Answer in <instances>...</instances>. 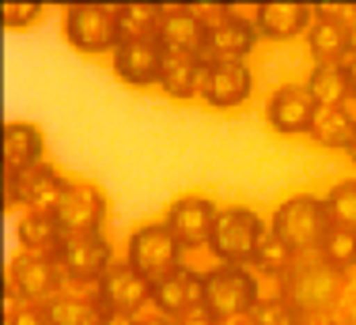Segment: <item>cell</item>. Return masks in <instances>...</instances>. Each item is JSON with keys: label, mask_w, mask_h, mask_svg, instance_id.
<instances>
[{"label": "cell", "mask_w": 356, "mask_h": 325, "mask_svg": "<svg viewBox=\"0 0 356 325\" xmlns=\"http://www.w3.org/2000/svg\"><path fill=\"white\" fill-rule=\"evenodd\" d=\"M303 88H307L311 99H315V106H341V102L353 95L349 76H345L341 65H315Z\"/></svg>", "instance_id": "26"}, {"label": "cell", "mask_w": 356, "mask_h": 325, "mask_svg": "<svg viewBox=\"0 0 356 325\" xmlns=\"http://www.w3.org/2000/svg\"><path fill=\"white\" fill-rule=\"evenodd\" d=\"M258 299H261L258 276H250L247 265H216V269L205 272V306L220 322L250 318Z\"/></svg>", "instance_id": "5"}, {"label": "cell", "mask_w": 356, "mask_h": 325, "mask_svg": "<svg viewBox=\"0 0 356 325\" xmlns=\"http://www.w3.org/2000/svg\"><path fill=\"white\" fill-rule=\"evenodd\" d=\"M307 136L315 144H322V148L349 151V144H353V136H356V125L349 122V114H345L341 106H318Z\"/></svg>", "instance_id": "25"}, {"label": "cell", "mask_w": 356, "mask_h": 325, "mask_svg": "<svg viewBox=\"0 0 356 325\" xmlns=\"http://www.w3.org/2000/svg\"><path fill=\"white\" fill-rule=\"evenodd\" d=\"M296 325H341L337 314H307V318H300Z\"/></svg>", "instance_id": "36"}, {"label": "cell", "mask_w": 356, "mask_h": 325, "mask_svg": "<svg viewBox=\"0 0 356 325\" xmlns=\"http://www.w3.org/2000/svg\"><path fill=\"white\" fill-rule=\"evenodd\" d=\"M49 325H103V306L95 295L83 292H61L49 303H42Z\"/></svg>", "instance_id": "24"}, {"label": "cell", "mask_w": 356, "mask_h": 325, "mask_svg": "<svg viewBox=\"0 0 356 325\" xmlns=\"http://www.w3.org/2000/svg\"><path fill=\"white\" fill-rule=\"evenodd\" d=\"M95 299L103 310H129L137 314L144 303H152V280H144L137 269H129L125 261H114L106 269V276L95 284Z\"/></svg>", "instance_id": "15"}, {"label": "cell", "mask_w": 356, "mask_h": 325, "mask_svg": "<svg viewBox=\"0 0 356 325\" xmlns=\"http://www.w3.org/2000/svg\"><path fill=\"white\" fill-rule=\"evenodd\" d=\"M216 216H220V208L209 197L186 193V197H178V201H171V208L163 212V224L171 227V235L182 246H209Z\"/></svg>", "instance_id": "12"}, {"label": "cell", "mask_w": 356, "mask_h": 325, "mask_svg": "<svg viewBox=\"0 0 356 325\" xmlns=\"http://www.w3.org/2000/svg\"><path fill=\"white\" fill-rule=\"evenodd\" d=\"M254 42H258V27L247 19H235V15H227L220 27L205 31V46H201V61L216 65V61H243V57L254 49Z\"/></svg>", "instance_id": "17"}, {"label": "cell", "mask_w": 356, "mask_h": 325, "mask_svg": "<svg viewBox=\"0 0 356 325\" xmlns=\"http://www.w3.org/2000/svg\"><path fill=\"white\" fill-rule=\"evenodd\" d=\"M8 288L23 299V303H49L54 295L65 292L69 276H65L57 253H27L23 250L19 258L8 265Z\"/></svg>", "instance_id": "7"}, {"label": "cell", "mask_w": 356, "mask_h": 325, "mask_svg": "<svg viewBox=\"0 0 356 325\" xmlns=\"http://www.w3.org/2000/svg\"><path fill=\"white\" fill-rule=\"evenodd\" d=\"M254 91V76L247 61H216V65H201V88L197 95L216 110H235L250 99Z\"/></svg>", "instance_id": "11"}, {"label": "cell", "mask_w": 356, "mask_h": 325, "mask_svg": "<svg viewBox=\"0 0 356 325\" xmlns=\"http://www.w3.org/2000/svg\"><path fill=\"white\" fill-rule=\"evenodd\" d=\"M266 235H269V227L261 224V216L254 208H247V204H227L216 216L209 250H213L216 265H250Z\"/></svg>", "instance_id": "3"}, {"label": "cell", "mask_w": 356, "mask_h": 325, "mask_svg": "<svg viewBox=\"0 0 356 325\" xmlns=\"http://www.w3.org/2000/svg\"><path fill=\"white\" fill-rule=\"evenodd\" d=\"M201 57L197 53H175L163 49V68H159V88L171 99H193L201 88Z\"/></svg>", "instance_id": "22"}, {"label": "cell", "mask_w": 356, "mask_h": 325, "mask_svg": "<svg viewBox=\"0 0 356 325\" xmlns=\"http://www.w3.org/2000/svg\"><path fill=\"white\" fill-rule=\"evenodd\" d=\"M315 99L307 95L303 83H284L277 88L266 102V122L273 133L281 136H303L311 133V122H315Z\"/></svg>", "instance_id": "14"}, {"label": "cell", "mask_w": 356, "mask_h": 325, "mask_svg": "<svg viewBox=\"0 0 356 325\" xmlns=\"http://www.w3.org/2000/svg\"><path fill=\"white\" fill-rule=\"evenodd\" d=\"M137 325H171V318H163V314H140Z\"/></svg>", "instance_id": "39"}, {"label": "cell", "mask_w": 356, "mask_h": 325, "mask_svg": "<svg viewBox=\"0 0 356 325\" xmlns=\"http://www.w3.org/2000/svg\"><path fill=\"white\" fill-rule=\"evenodd\" d=\"M250 265H258L261 272H273V276H284V272L296 265V253L288 250V246H284L277 235H266V238H261V246H258V253H254V261H250Z\"/></svg>", "instance_id": "30"}, {"label": "cell", "mask_w": 356, "mask_h": 325, "mask_svg": "<svg viewBox=\"0 0 356 325\" xmlns=\"http://www.w3.org/2000/svg\"><path fill=\"white\" fill-rule=\"evenodd\" d=\"M341 110L349 114V122L356 125V95H349V99H345V102H341Z\"/></svg>", "instance_id": "41"}, {"label": "cell", "mask_w": 356, "mask_h": 325, "mask_svg": "<svg viewBox=\"0 0 356 325\" xmlns=\"http://www.w3.org/2000/svg\"><path fill=\"white\" fill-rule=\"evenodd\" d=\"M307 49L315 57V65H341L345 53H353L349 46V27L341 15H318L307 27Z\"/></svg>", "instance_id": "21"}, {"label": "cell", "mask_w": 356, "mask_h": 325, "mask_svg": "<svg viewBox=\"0 0 356 325\" xmlns=\"http://www.w3.org/2000/svg\"><path fill=\"white\" fill-rule=\"evenodd\" d=\"M15 235H19V246L27 253H57L65 242L61 227H57L54 212H35V208H23L19 212V224H15Z\"/></svg>", "instance_id": "23"}, {"label": "cell", "mask_w": 356, "mask_h": 325, "mask_svg": "<svg viewBox=\"0 0 356 325\" xmlns=\"http://www.w3.org/2000/svg\"><path fill=\"white\" fill-rule=\"evenodd\" d=\"M140 314H129V310H103V325H137Z\"/></svg>", "instance_id": "35"}, {"label": "cell", "mask_w": 356, "mask_h": 325, "mask_svg": "<svg viewBox=\"0 0 356 325\" xmlns=\"http://www.w3.org/2000/svg\"><path fill=\"white\" fill-rule=\"evenodd\" d=\"M152 306H156V314H163V318H182L186 310H193V306H205V276H197L193 269H175L171 276L156 280L152 284Z\"/></svg>", "instance_id": "16"}, {"label": "cell", "mask_w": 356, "mask_h": 325, "mask_svg": "<svg viewBox=\"0 0 356 325\" xmlns=\"http://www.w3.org/2000/svg\"><path fill=\"white\" fill-rule=\"evenodd\" d=\"M220 325H254L250 318H232V322H220Z\"/></svg>", "instance_id": "42"}, {"label": "cell", "mask_w": 356, "mask_h": 325, "mask_svg": "<svg viewBox=\"0 0 356 325\" xmlns=\"http://www.w3.org/2000/svg\"><path fill=\"white\" fill-rule=\"evenodd\" d=\"M171 325H220V318L209 306H193V310H186L182 318H175Z\"/></svg>", "instance_id": "34"}, {"label": "cell", "mask_w": 356, "mask_h": 325, "mask_svg": "<svg viewBox=\"0 0 356 325\" xmlns=\"http://www.w3.org/2000/svg\"><path fill=\"white\" fill-rule=\"evenodd\" d=\"M156 38H159L163 49H175V53H197L201 57L205 27H201V19L190 12V4H171V8H163V19H159Z\"/></svg>", "instance_id": "20"}, {"label": "cell", "mask_w": 356, "mask_h": 325, "mask_svg": "<svg viewBox=\"0 0 356 325\" xmlns=\"http://www.w3.org/2000/svg\"><path fill=\"white\" fill-rule=\"evenodd\" d=\"M326 212H330V224L334 227H345V231H356V178H345L337 182L326 197Z\"/></svg>", "instance_id": "28"}, {"label": "cell", "mask_w": 356, "mask_h": 325, "mask_svg": "<svg viewBox=\"0 0 356 325\" xmlns=\"http://www.w3.org/2000/svg\"><path fill=\"white\" fill-rule=\"evenodd\" d=\"M106 212H110L106 193L95 182H69V190H65V197L54 208V219L65 238L69 235H103Z\"/></svg>", "instance_id": "9"}, {"label": "cell", "mask_w": 356, "mask_h": 325, "mask_svg": "<svg viewBox=\"0 0 356 325\" xmlns=\"http://www.w3.org/2000/svg\"><path fill=\"white\" fill-rule=\"evenodd\" d=\"M182 250L186 246L178 242L171 235V227L159 219V224H144L129 235V242H125V265L156 284V280L171 276L175 269H182Z\"/></svg>", "instance_id": "4"}, {"label": "cell", "mask_w": 356, "mask_h": 325, "mask_svg": "<svg viewBox=\"0 0 356 325\" xmlns=\"http://www.w3.org/2000/svg\"><path fill=\"white\" fill-rule=\"evenodd\" d=\"M163 8L159 4H122L118 8V38L133 42V38H156Z\"/></svg>", "instance_id": "27"}, {"label": "cell", "mask_w": 356, "mask_h": 325, "mask_svg": "<svg viewBox=\"0 0 356 325\" xmlns=\"http://www.w3.org/2000/svg\"><path fill=\"white\" fill-rule=\"evenodd\" d=\"M349 159L356 162V136H353V144H349Z\"/></svg>", "instance_id": "43"}, {"label": "cell", "mask_w": 356, "mask_h": 325, "mask_svg": "<svg viewBox=\"0 0 356 325\" xmlns=\"http://www.w3.org/2000/svg\"><path fill=\"white\" fill-rule=\"evenodd\" d=\"M281 280H284V303L300 318H307V314H337L345 292H349V272L330 265L318 250L296 258V265Z\"/></svg>", "instance_id": "1"}, {"label": "cell", "mask_w": 356, "mask_h": 325, "mask_svg": "<svg viewBox=\"0 0 356 325\" xmlns=\"http://www.w3.org/2000/svg\"><path fill=\"white\" fill-rule=\"evenodd\" d=\"M330 231V212H326V201L315 193H296L288 201L277 204L273 219H269V235H277L296 258L303 253H315L322 246Z\"/></svg>", "instance_id": "2"}, {"label": "cell", "mask_w": 356, "mask_h": 325, "mask_svg": "<svg viewBox=\"0 0 356 325\" xmlns=\"http://www.w3.org/2000/svg\"><path fill=\"white\" fill-rule=\"evenodd\" d=\"M318 253L326 258L330 265H337V269H356V231H345V227H334L330 224L326 238H322Z\"/></svg>", "instance_id": "29"}, {"label": "cell", "mask_w": 356, "mask_h": 325, "mask_svg": "<svg viewBox=\"0 0 356 325\" xmlns=\"http://www.w3.org/2000/svg\"><path fill=\"white\" fill-rule=\"evenodd\" d=\"M337 318H341V325H356V295L341 306V314H337Z\"/></svg>", "instance_id": "38"}, {"label": "cell", "mask_w": 356, "mask_h": 325, "mask_svg": "<svg viewBox=\"0 0 356 325\" xmlns=\"http://www.w3.org/2000/svg\"><path fill=\"white\" fill-rule=\"evenodd\" d=\"M250 322L254 325H296L300 314L284 303V295L281 299H258V306L250 310Z\"/></svg>", "instance_id": "31"}, {"label": "cell", "mask_w": 356, "mask_h": 325, "mask_svg": "<svg viewBox=\"0 0 356 325\" xmlns=\"http://www.w3.org/2000/svg\"><path fill=\"white\" fill-rule=\"evenodd\" d=\"M57 261H61L69 284H99L106 276V269L114 265V253H110V242L103 235H69L57 250Z\"/></svg>", "instance_id": "10"}, {"label": "cell", "mask_w": 356, "mask_h": 325, "mask_svg": "<svg viewBox=\"0 0 356 325\" xmlns=\"http://www.w3.org/2000/svg\"><path fill=\"white\" fill-rule=\"evenodd\" d=\"M341 68H345V76H349V88H353V95H356V53H345Z\"/></svg>", "instance_id": "37"}, {"label": "cell", "mask_w": 356, "mask_h": 325, "mask_svg": "<svg viewBox=\"0 0 356 325\" xmlns=\"http://www.w3.org/2000/svg\"><path fill=\"white\" fill-rule=\"evenodd\" d=\"M345 27H349V46H353V53H356V8H353L349 19H345Z\"/></svg>", "instance_id": "40"}, {"label": "cell", "mask_w": 356, "mask_h": 325, "mask_svg": "<svg viewBox=\"0 0 356 325\" xmlns=\"http://www.w3.org/2000/svg\"><path fill=\"white\" fill-rule=\"evenodd\" d=\"M114 76L129 88H152L159 83V68H163V46L159 38H133L118 42V49L110 53Z\"/></svg>", "instance_id": "13"}, {"label": "cell", "mask_w": 356, "mask_h": 325, "mask_svg": "<svg viewBox=\"0 0 356 325\" xmlns=\"http://www.w3.org/2000/svg\"><path fill=\"white\" fill-rule=\"evenodd\" d=\"M61 31L80 53H114L118 49V8L106 4H69Z\"/></svg>", "instance_id": "6"}, {"label": "cell", "mask_w": 356, "mask_h": 325, "mask_svg": "<svg viewBox=\"0 0 356 325\" xmlns=\"http://www.w3.org/2000/svg\"><path fill=\"white\" fill-rule=\"evenodd\" d=\"M0 19H4L8 31L35 27L42 19V4H35V0H4V4H0Z\"/></svg>", "instance_id": "32"}, {"label": "cell", "mask_w": 356, "mask_h": 325, "mask_svg": "<svg viewBox=\"0 0 356 325\" xmlns=\"http://www.w3.org/2000/svg\"><path fill=\"white\" fill-rule=\"evenodd\" d=\"M72 178H65L54 162H38V167L23 170V174H4V204L15 208H35V212H54L57 201L65 197Z\"/></svg>", "instance_id": "8"}, {"label": "cell", "mask_w": 356, "mask_h": 325, "mask_svg": "<svg viewBox=\"0 0 356 325\" xmlns=\"http://www.w3.org/2000/svg\"><path fill=\"white\" fill-rule=\"evenodd\" d=\"M4 325H49V322H46L42 303H23L12 314H4Z\"/></svg>", "instance_id": "33"}, {"label": "cell", "mask_w": 356, "mask_h": 325, "mask_svg": "<svg viewBox=\"0 0 356 325\" xmlns=\"http://www.w3.org/2000/svg\"><path fill=\"white\" fill-rule=\"evenodd\" d=\"M315 19V8L311 4H296V0H273V4H258V27L261 38H273V42H284V38H296L303 34Z\"/></svg>", "instance_id": "18"}, {"label": "cell", "mask_w": 356, "mask_h": 325, "mask_svg": "<svg viewBox=\"0 0 356 325\" xmlns=\"http://www.w3.org/2000/svg\"><path fill=\"white\" fill-rule=\"evenodd\" d=\"M46 156V136L31 122H8L4 125V174H23L38 167Z\"/></svg>", "instance_id": "19"}]
</instances>
